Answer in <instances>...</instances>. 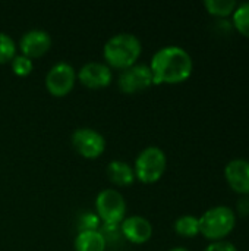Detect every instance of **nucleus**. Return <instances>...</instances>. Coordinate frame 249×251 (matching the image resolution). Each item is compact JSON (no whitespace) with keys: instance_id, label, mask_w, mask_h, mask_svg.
<instances>
[{"instance_id":"f257e3e1","label":"nucleus","mask_w":249,"mask_h":251,"mask_svg":"<svg viewBox=\"0 0 249 251\" xmlns=\"http://www.w3.org/2000/svg\"><path fill=\"white\" fill-rule=\"evenodd\" d=\"M148 66L154 85L181 84L192 75L194 60L183 47L164 46L153 54Z\"/></svg>"},{"instance_id":"f03ea898","label":"nucleus","mask_w":249,"mask_h":251,"mask_svg":"<svg viewBox=\"0 0 249 251\" xmlns=\"http://www.w3.org/2000/svg\"><path fill=\"white\" fill-rule=\"evenodd\" d=\"M141 53V40L131 32H119L112 35L103 47V57L106 60L104 63L120 71L135 65Z\"/></svg>"},{"instance_id":"7ed1b4c3","label":"nucleus","mask_w":249,"mask_h":251,"mask_svg":"<svg viewBox=\"0 0 249 251\" xmlns=\"http://www.w3.org/2000/svg\"><path fill=\"white\" fill-rule=\"evenodd\" d=\"M200 234L211 243L226 241L236 226V215L229 206H214L200 218Z\"/></svg>"},{"instance_id":"20e7f679","label":"nucleus","mask_w":249,"mask_h":251,"mask_svg":"<svg viewBox=\"0 0 249 251\" xmlns=\"http://www.w3.org/2000/svg\"><path fill=\"white\" fill-rule=\"evenodd\" d=\"M167 157L166 153L157 146H148L139 151L134 163L135 178L144 184L157 182L166 172Z\"/></svg>"},{"instance_id":"39448f33","label":"nucleus","mask_w":249,"mask_h":251,"mask_svg":"<svg viewBox=\"0 0 249 251\" xmlns=\"http://www.w3.org/2000/svg\"><path fill=\"white\" fill-rule=\"evenodd\" d=\"M95 212L104 225H120L126 213V201L114 188H104L95 197Z\"/></svg>"},{"instance_id":"423d86ee","label":"nucleus","mask_w":249,"mask_h":251,"mask_svg":"<svg viewBox=\"0 0 249 251\" xmlns=\"http://www.w3.org/2000/svg\"><path fill=\"white\" fill-rule=\"evenodd\" d=\"M70 141L75 151L85 159H97L106 150L104 135L94 128L82 126L75 129L70 137Z\"/></svg>"},{"instance_id":"0eeeda50","label":"nucleus","mask_w":249,"mask_h":251,"mask_svg":"<svg viewBox=\"0 0 249 251\" xmlns=\"http://www.w3.org/2000/svg\"><path fill=\"white\" fill-rule=\"evenodd\" d=\"M76 81V71L68 62L54 63L45 74V88L54 97L68 96Z\"/></svg>"},{"instance_id":"6e6552de","label":"nucleus","mask_w":249,"mask_h":251,"mask_svg":"<svg viewBox=\"0 0 249 251\" xmlns=\"http://www.w3.org/2000/svg\"><path fill=\"white\" fill-rule=\"evenodd\" d=\"M117 85L125 94H135L150 88L153 85V74L150 66L145 63H135L123 69L119 75Z\"/></svg>"},{"instance_id":"1a4fd4ad","label":"nucleus","mask_w":249,"mask_h":251,"mask_svg":"<svg viewBox=\"0 0 249 251\" xmlns=\"http://www.w3.org/2000/svg\"><path fill=\"white\" fill-rule=\"evenodd\" d=\"M76 79L88 88L98 90L112 84L113 72L104 62H87L76 72Z\"/></svg>"},{"instance_id":"9d476101","label":"nucleus","mask_w":249,"mask_h":251,"mask_svg":"<svg viewBox=\"0 0 249 251\" xmlns=\"http://www.w3.org/2000/svg\"><path fill=\"white\" fill-rule=\"evenodd\" d=\"M51 47V37L47 31L34 28L22 34L19 40L21 54L29 59H38L44 56Z\"/></svg>"},{"instance_id":"9b49d317","label":"nucleus","mask_w":249,"mask_h":251,"mask_svg":"<svg viewBox=\"0 0 249 251\" xmlns=\"http://www.w3.org/2000/svg\"><path fill=\"white\" fill-rule=\"evenodd\" d=\"M119 229L123 238L132 244H144L153 237L151 222L141 215H132L129 218H125Z\"/></svg>"},{"instance_id":"f8f14e48","label":"nucleus","mask_w":249,"mask_h":251,"mask_svg":"<svg viewBox=\"0 0 249 251\" xmlns=\"http://www.w3.org/2000/svg\"><path fill=\"white\" fill-rule=\"evenodd\" d=\"M225 179L232 191L242 197L249 196V160L233 159L225 168Z\"/></svg>"},{"instance_id":"ddd939ff","label":"nucleus","mask_w":249,"mask_h":251,"mask_svg":"<svg viewBox=\"0 0 249 251\" xmlns=\"http://www.w3.org/2000/svg\"><path fill=\"white\" fill-rule=\"evenodd\" d=\"M106 174L109 179L117 187H129L135 182V172L134 168L123 160H112L107 165Z\"/></svg>"},{"instance_id":"4468645a","label":"nucleus","mask_w":249,"mask_h":251,"mask_svg":"<svg viewBox=\"0 0 249 251\" xmlns=\"http://www.w3.org/2000/svg\"><path fill=\"white\" fill-rule=\"evenodd\" d=\"M107 241L100 231H79L75 238L76 251H104Z\"/></svg>"},{"instance_id":"2eb2a0df","label":"nucleus","mask_w":249,"mask_h":251,"mask_svg":"<svg viewBox=\"0 0 249 251\" xmlns=\"http://www.w3.org/2000/svg\"><path fill=\"white\" fill-rule=\"evenodd\" d=\"M238 4L239 3L235 0H205L204 1V7L207 9V12L217 19L232 18Z\"/></svg>"},{"instance_id":"dca6fc26","label":"nucleus","mask_w":249,"mask_h":251,"mask_svg":"<svg viewBox=\"0 0 249 251\" xmlns=\"http://www.w3.org/2000/svg\"><path fill=\"white\" fill-rule=\"evenodd\" d=\"M173 229L178 235H181L183 238H194V237L200 235V221L197 216L183 215L175 221Z\"/></svg>"},{"instance_id":"f3484780","label":"nucleus","mask_w":249,"mask_h":251,"mask_svg":"<svg viewBox=\"0 0 249 251\" xmlns=\"http://www.w3.org/2000/svg\"><path fill=\"white\" fill-rule=\"evenodd\" d=\"M232 25L241 35L249 38V1L238 4L232 15Z\"/></svg>"},{"instance_id":"a211bd4d","label":"nucleus","mask_w":249,"mask_h":251,"mask_svg":"<svg viewBox=\"0 0 249 251\" xmlns=\"http://www.w3.org/2000/svg\"><path fill=\"white\" fill-rule=\"evenodd\" d=\"M16 56V44L13 38L0 31V63L10 62Z\"/></svg>"},{"instance_id":"6ab92c4d","label":"nucleus","mask_w":249,"mask_h":251,"mask_svg":"<svg viewBox=\"0 0 249 251\" xmlns=\"http://www.w3.org/2000/svg\"><path fill=\"white\" fill-rule=\"evenodd\" d=\"M10 63H12V71H13V74L18 75V76H28V75L32 72V69H34V62H32V59H29V57H26V56H23V54H16V56L10 60Z\"/></svg>"},{"instance_id":"aec40b11","label":"nucleus","mask_w":249,"mask_h":251,"mask_svg":"<svg viewBox=\"0 0 249 251\" xmlns=\"http://www.w3.org/2000/svg\"><path fill=\"white\" fill-rule=\"evenodd\" d=\"M100 218L97 216V213L92 212H87L84 215H81L79 218V231H98L100 229Z\"/></svg>"},{"instance_id":"412c9836","label":"nucleus","mask_w":249,"mask_h":251,"mask_svg":"<svg viewBox=\"0 0 249 251\" xmlns=\"http://www.w3.org/2000/svg\"><path fill=\"white\" fill-rule=\"evenodd\" d=\"M204 251H238V249L230 241H217L211 243Z\"/></svg>"},{"instance_id":"4be33fe9","label":"nucleus","mask_w":249,"mask_h":251,"mask_svg":"<svg viewBox=\"0 0 249 251\" xmlns=\"http://www.w3.org/2000/svg\"><path fill=\"white\" fill-rule=\"evenodd\" d=\"M238 212L241 216H248L249 215V197H244L238 201Z\"/></svg>"},{"instance_id":"5701e85b","label":"nucleus","mask_w":249,"mask_h":251,"mask_svg":"<svg viewBox=\"0 0 249 251\" xmlns=\"http://www.w3.org/2000/svg\"><path fill=\"white\" fill-rule=\"evenodd\" d=\"M170 251H189L188 249H185V247H175V249H172Z\"/></svg>"}]
</instances>
